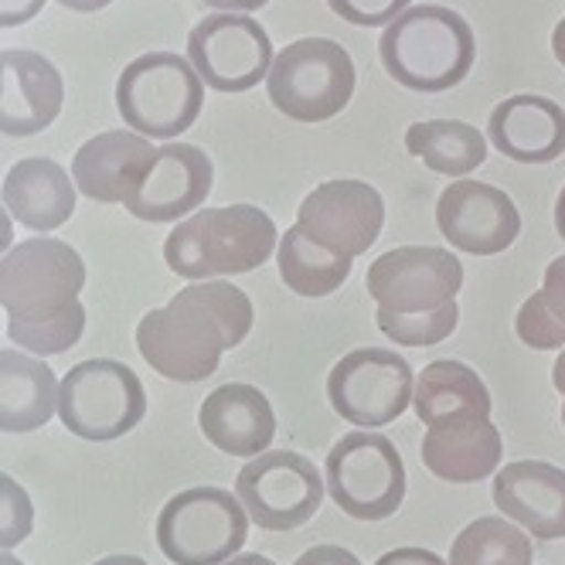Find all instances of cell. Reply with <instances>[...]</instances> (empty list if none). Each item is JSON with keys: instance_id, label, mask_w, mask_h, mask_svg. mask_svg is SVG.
<instances>
[{"instance_id": "83f0119b", "label": "cell", "mask_w": 565, "mask_h": 565, "mask_svg": "<svg viewBox=\"0 0 565 565\" xmlns=\"http://www.w3.org/2000/svg\"><path fill=\"white\" fill-rule=\"evenodd\" d=\"M535 548L529 532L511 518H477L454 539L450 565H532Z\"/></svg>"}, {"instance_id": "d4e9b609", "label": "cell", "mask_w": 565, "mask_h": 565, "mask_svg": "<svg viewBox=\"0 0 565 565\" xmlns=\"http://www.w3.org/2000/svg\"><path fill=\"white\" fill-rule=\"evenodd\" d=\"M413 409L429 426H447L460 419H491V392L480 375L460 361H433L416 379Z\"/></svg>"}, {"instance_id": "ffe728a7", "label": "cell", "mask_w": 565, "mask_h": 565, "mask_svg": "<svg viewBox=\"0 0 565 565\" xmlns=\"http://www.w3.org/2000/svg\"><path fill=\"white\" fill-rule=\"evenodd\" d=\"M198 426L212 447L228 457H263L276 439V413L269 398L242 382H228L201 402Z\"/></svg>"}, {"instance_id": "3957f363", "label": "cell", "mask_w": 565, "mask_h": 565, "mask_svg": "<svg viewBox=\"0 0 565 565\" xmlns=\"http://www.w3.org/2000/svg\"><path fill=\"white\" fill-rule=\"evenodd\" d=\"M205 106L198 68L174 52H147L134 58L116 83V109L127 127L147 140L181 137Z\"/></svg>"}, {"instance_id": "8fae6325", "label": "cell", "mask_w": 565, "mask_h": 565, "mask_svg": "<svg viewBox=\"0 0 565 565\" xmlns=\"http://www.w3.org/2000/svg\"><path fill=\"white\" fill-rule=\"evenodd\" d=\"M413 392L416 382L409 361L385 348H358L344 354L328 375V398L334 413L358 429L395 423L413 406Z\"/></svg>"}, {"instance_id": "e0dca14e", "label": "cell", "mask_w": 565, "mask_h": 565, "mask_svg": "<svg viewBox=\"0 0 565 565\" xmlns=\"http://www.w3.org/2000/svg\"><path fill=\"white\" fill-rule=\"evenodd\" d=\"M215 168L205 150L191 143L157 147V160L143 178L140 191L127 201V212L140 222H178L194 215L209 198Z\"/></svg>"}, {"instance_id": "8d00e7d4", "label": "cell", "mask_w": 565, "mask_h": 565, "mask_svg": "<svg viewBox=\"0 0 565 565\" xmlns=\"http://www.w3.org/2000/svg\"><path fill=\"white\" fill-rule=\"evenodd\" d=\"M45 8V0H0V24L18 28Z\"/></svg>"}, {"instance_id": "ba28073f", "label": "cell", "mask_w": 565, "mask_h": 565, "mask_svg": "<svg viewBox=\"0 0 565 565\" xmlns=\"http://www.w3.org/2000/svg\"><path fill=\"white\" fill-rule=\"evenodd\" d=\"M324 480L331 501L358 521L392 518L406 501V463L395 443L372 429L348 433L334 443Z\"/></svg>"}, {"instance_id": "d6986e66", "label": "cell", "mask_w": 565, "mask_h": 565, "mask_svg": "<svg viewBox=\"0 0 565 565\" xmlns=\"http://www.w3.org/2000/svg\"><path fill=\"white\" fill-rule=\"evenodd\" d=\"M494 504L524 532L565 539V470L545 460H518L494 473Z\"/></svg>"}, {"instance_id": "8992f818", "label": "cell", "mask_w": 565, "mask_h": 565, "mask_svg": "<svg viewBox=\"0 0 565 565\" xmlns=\"http://www.w3.org/2000/svg\"><path fill=\"white\" fill-rule=\"evenodd\" d=\"M249 511L222 488L174 494L157 514V545L174 565H225L246 545Z\"/></svg>"}, {"instance_id": "7c38bea8", "label": "cell", "mask_w": 565, "mask_h": 565, "mask_svg": "<svg viewBox=\"0 0 565 565\" xmlns=\"http://www.w3.org/2000/svg\"><path fill=\"white\" fill-rule=\"evenodd\" d=\"M273 42L253 14L215 11L188 34V62L215 93H249L269 78Z\"/></svg>"}, {"instance_id": "f35d334b", "label": "cell", "mask_w": 565, "mask_h": 565, "mask_svg": "<svg viewBox=\"0 0 565 565\" xmlns=\"http://www.w3.org/2000/svg\"><path fill=\"white\" fill-rule=\"evenodd\" d=\"M201 4H209L212 11H228V14H253L266 8L269 0H201Z\"/></svg>"}, {"instance_id": "f6af8a7d", "label": "cell", "mask_w": 565, "mask_h": 565, "mask_svg": "<svg viewBox=\"0 0 565 565\" xmlns=\"http://www.w3.org/2000/svg\"><path fill=\"white\" fill-rule=\"evenodd\" d=\"M11 212H4V218H0V242H4V249H14L11 238H14V228H11Z\"/></svg>"}, {"instance_id": "603a6c76", "label": "cell", "mask_w": 565, "mask_h": 565, "mask_svg": "<svg viewBox=\"0 0 565 565\" xmlns=\"http://www.w3.org/2000/svg\"><path fill=\"white\" fill-rule=\"evenodd\" d=\"M504 457L501 433L491 419H460L429 426L423 436V463L450 483H477L498 473Z\"/></svg>"}, {"instance_id": "30bf717a", "label": "cell", "mask_w": 565, "mask_h": 565, "mask_svg": "<svg viewBox=\"0 0 565 565\" xmlns=\"http://www.w3.org/2000/svg\"><path fill=\"white\" fill-rule=\"evenodd\" d=\"M235 494L256 529L294 532L303 529L317 508L324 504L328 480L303 454L266 450L238 470Z\"/></svg>"}, {"instance_id": "7a4b0ae2", "label": "cell", "mask_w": 565, "mask_h": 565, "mask_svg": "<svg viewBox=\"0 0 565 565\" xmlns=\"http://www.w3.org/2000/svg\"><path fill=\"white\" fill-rule=\"evenodd\" d=\"M276 256V225L256 205L201 209L178 222L164 242L171 273L188 282L238 276Z\"/></svg>"}, {"instance_id": "ac0fdd59", "label": "cell", "mask_w": 565, "mask_h": 565, "mask_svg": "<svg viewBox=\"0 0 565 565\" xmlns=\"http://www.w3.org/2000/svg\"><path fill=\"white\" fill-rule=\"evenodd\" d=\"M65 103L58 68L38 52L11 49L0 55V130L31 137L52 127Z\"/></svg>"}, {"instance_id": "60d3db41", "label": "cell", "mask_w": 565, "mask_h": 565, "mask_svg": "<svg viewBox=\"0 0 565 565\" xmlns=\"http://www.w3.org/2000/svg\"><path fill=\"white\" fill-rule=\"evenodd\" d=\"M552 52H555V58L565 65V18L555 24V34H552Z\"/></svg>"}, {"instance_id": "7402d4cb", "label": "cell", "mask_w": 565, "mask_h": 565, "mask_svg": "<svg viewBox=\"0 0 565 565\" xmlns=\"http://www.w3.org/2000/svg\"><path fill=\"white\" fill-rule=\"evenodd\" d=\"M75 181L58 160L28 157L4 174V209L31 232L62 228L75 212Z\"/></svg>"}, {"instance_id": "7bdbcfd3", "label": "cell", "mask_w": 565, "mask_h": 565, "mask_svg": "<svg viewBox=\"0 0 565 565\" xmlns=\"http://www.w3.org/2000/svg\"><path fill=\"white\" fill-rule=\"evenodd\" d=\"M225 565H276L273 558H266V555H235V558H228Z\"/></svg>"}, {"instance_id": "c3c4849f", "label": "cell", "mask_w": 565, "mask_h": 565, "mask_svg": "<svg viewBox=\"0 0 565 565\" xmlns=\"http://www.w3.org/2000/svg\"><path fill=\"white\" fill-rule=\"evenodd\" d=\"M562 426H565V402H562Z\"/></svg>"}, {"instance_id": "b9f144b4", "label": "cell", "mask_w": 565, "mask_h": 565, "mask_svg": "<svg viewBox=\"0 0 565 565\" xmlns=\"http://www.w3.org/2000/svg\"><path fill=\"white\" fill-rule=\"evenodd\" d=\"M93 565H147V562L140 555H106V558H99Z\"/></svg>"}, {"instance_id": "bcb514c9", "label": "cell", "mask_w": 565, "mask_h": 565, "mask_svg": "<svg viewBox=\"0 0 565 565\" xmlns=\"http://www.w3.org/2000/svg\"><path fill=\"white\" fill-rule=\"evenodd\" d=\"M552 382H555V388L565 395V351L558 354V361H555V369H552Z\"/></svg>"}, {"instance_id": "d590c367", "label": "cell", "mask_w": 565, "mask_h": 565, "mask_svg": "<svg viewBox=\"0 0 565 565\" xmlns=\"http://www.w3.org/2000/svg\"><path fill=\"white\" fill-rule=\"evenodd\" d=\"M294 565H361V562H358V555H351L341 545H313Z\"/></svg>"}, {"instance_id": "cb8c5ba5", "label": "cell", "mask_w": 565, "mask_h": 565, "mask_svg": "<svg viewBox=\"0 0 565 565\" xmlns=\"http://www.w3.org/2000/svg\"><path fill=\"white\" fill-rule=\"evenodd\" d=\"M58 379L55 372L18 348L0 354V429L34 433L58 413Z\"/></svg>"}, {"instance_id": "2e32d148", "label": "cell", "mask_w": 565, "mask_h": 565, "mask_svg": "<svg viewBox=\"0 0 565 565\" xmlns=\"http://www.w3.org/2000/svg\"><path fill=\"white\" fill-rule=\"evenodd\" d=\"M157 160V147L137 130H106L72 157V181L99 205H127Z\"/></svg>"}, {"instance_id": "ee69618b", "label": "cell", "mask_w": 565, "mask_h": 565, "mask_svg": "<svg viewBox=\"0 0 565 565\" xmlns=\"http://www.w3.org/2000/svg\"><path fill=\"white\" fill-rule=\"evenodd\" d=\"M555 228H558V235L565 242V188L558 191V201H555Z\"/></svg>"}, {"instance_id": "4fadbf2b", "label": "cell", "mask_w": 565, "mask_h": 565, "mask_svg": "<svg viewBox=\"0 0 565 565\" xmlns=\"http://www.w3.org/2000/svg\"><path fill=\"white\" fill-rule=\"evenodd\" d=\"M369 294L392 313H429L457 300L463 266L454 253L436 246H402L369 266Z\"/></svg>"}, {"instance_id": "44dd1931", "label": "cell", "mask_w": 565, "mask_h": 565, "mask_svg": "<svg viewBox=\"0 0 565 565\" xmlns=\"http://www.w3.org/2000/svg\"><path fill=\"white\" fill-rule=\"evenodd\" d=\"M488 140L518 164H548L565 153V109L539 93H521L494 106Z\"/></svg>"}, {"instance_id": "f1b7e54d", "label": "cell", "mask_w": 565, "mask_h": 565, "mask_svg": "<svg viewBox=\"0 0 565 565\" xmlns=\"http://www.w3.org/2000/svg\"><path fill=\"white\" fill-rule=\"evenodd\" d=\"M83 331H86V307L78 300L52 317H42V320H11L8 317V338L34 358H49V354H62V351L75 348Z\"/></svg>"}, {"instance_id": "6da1fadb", "label": "cell", "mask_w": 565, "mask_h": 565, "mask_svg": "<svg viewBox=\"0 0 565 565\" xmlns=\"http://www.w3.org/2000/svg\"><path fill=\"white\" fill-rule=\"evenodd\" d=\"M385 72L413 93H447L473 68V28L450 8L413 4L382 34Z\"/></svg>"}, {"instance_id": "5b68a950", "label": "cell", "mask_w": 565, "mask_h": 565, "mask_svg": "<svg viewBox=\"0 0 565 565\" xmlns=\"http://www.w3.org/2000/svg\"><path fill=\"white\" fill-rule=\"evenodd\" d=\"M354 62L331 38H303L276 52L266 89L269 103L297 124H324L354 96Z\"/></svg>"}, {"instance_id": "484cf974", "label": "cell", "mask_w": 565, "mask_h": 565, "mask_svg": "<svg viewBox=\"0 0 565 565\" xmlns=\"http://www.w3.org/2000/svg\"><path fill=\"white\" fill-rule=\"evenodd\" d=\"M406 150L433 174L467 178L488 157V137L463 119H419L406 130Z\"/></svg>"}, {"instance_id": "74e56055", "label": "cell", "mask_w": 565, "mask_h": 565, "mask_svg": "<svg viewBox=\"0 0 565 565\" xmlns=\"http://www.w3.org/2000/svg\"><path fill=\"white\" fill-rule=\"evenodd\" d=\"M375 565H450V562H443L429 548H392Z\"/></svg>"}, {"instance_id": "4316f807", "label": "cell", "mask_w": 565, "mask_h": 565, "mask_svg": "<svg viewBox=\"0 0 565 565\" xmlns=\"http://www.w3.org/2000/svg\"><path fill=\"white\" fill-rule=\"evenodd\" d=\"M276 263H279L282 282H287L297 297L317 300V297H328L341 287L354 259L320 246V242H313L300 225H294L279 238Z\"/></svg>"}, {"instance_id": "4dcf8cb0", "label": "cell", "mask_w": 565, "mask_h": 565, "mask_svg": "<svg viewBox=\"0 0 565 565\" xmlns=\"http://www.w3.org/2000/svg\"><path fill=\"white\" fill-rule=\"evenodd\" d=\"M188 287L194 290V297L205 300L212 307V313L222 320L228 351L249 338V331H253V303L238 287L222 282V279H201V282H188Z\"/></svg>"}, {"instance_id": "f546056e", "label": "cell", "mask_w": 565, "mask_h": 565, "mask_svg": "<svg viewBox=\"0 0 565 565\" xmlns=\"http://www.w3.org/2000/svg\"><path fill=\"white\" fill-rule=\"evenodd\" d=\"M379 320V331L385 338H392L395 344H406V348H429L447 341L457 331V320H460V307L457 300L429 310V313H392V310H375Z\"/></svg>"}, {"instance_id": "ab89813d", "label": "cell", "mask_w": 565, "mask_h": 565, "mask_svg": "<svg viewBox=\"0 0 565 565\" xmlns=\"http://www.w3.org/2000/svg\"><path fill=\"white\" fill-rule=\"evenodd\" d=\"M58 4L68 11H78V14H93V11H103L106 4H113V0H58Z\"/></svg>"}, {"instance_id": "836d02e7", "label": "cell", "mask_w": 565, "mask_h": 565, "mask_svg": "<svg viewBox=\"0 0 565 565\" xmlns=\"http://www.w3.org/2000/svg\"><path fill=\"white\" fill-rule=\"evenodd\" d=\"M331 11L358 28H388L402 11L413 8V0H328Z\"/></svg>"}, {"instance_id": "9c48e42d", "label": "cell", "mask_w": 565, "mask_h": 565, "mask_svg": "<svg viewBox=\"0 0 565 565\" xmlns=\"http://www.w3.org/2000/svg\"><path fill=\"white\" fill-rule=\"evenodd\" d=\"M86 287V263L68 242L38 235L4 253L0 303L11 320H42L72 307Z\"/></svg>"}, {"instance_id": "9a60e30c", "label": "cell", "mask_w": 565, "mask_h": 565, "mask_svg": "<svg viewBox=\"0 0 565 565\" xmlns=\"http://www.w3.org/2000/svg\"><path fill=\"white\" fill-rule=\"evenodd\" d=\"M436 225L454 249L467 256H498L521 232L514 201L473 178H457L436 201Z\"/></svg>"}, {"instance_id": "277c9868", "label": "cell", "mask_w": 565, "mask_h": 565, "mask_svg": "<svg viewBox=\"0 0 565 565\" xmlns=\"http://www.w3.org/2000/svg\"><path fill=\"white\" fill-rule=\"evenodd\" d=\"M137 348L157 375L191 385L218 372L228 341L212 307L194 297L191 287H184L171 297L168 307H157L140 320Z\"/></svg>"}, {"instance_id": "e575fe53", "label": "cell", "mask_w": 565, "mask_h": 565, "mask_svg": "<svg viewBox=\"0 0 565 565\" xmlns=\"http://www.w3.org/2000/svg\"><path fill=\"white\" fill-rule=\"evenodd\" d=\"M542 294L548 300V310L565 324V256L552 259L542 279Z\"/></svg>"}, {"instance_id": "52a82bcc", "label": "cell", "mask_w": 565, "mask_h": 565, "mask_svg": "<svg viewBox=\"0 0 565 565\" xmlns=\"http://www.w3.org/2000/svg\"><path fill=\"white\" fill-rule=\"evenodd\" d=\"M147 416V392L134 369L109 358H93L68 369L58 385L62 426L89 443L127 436Z\"/></svg>"}, {"instance_id": "5bb4252c", "label": "cell", "mask_w": 565, "mask_h": 565, "mask_svg": "<svg viewBox=\"0 0 565 565\" xmlns=\"http://www.w3.org/2000/svg\"><path fill=\"white\" fill-rule=\"evenodd\" d=\"M297 225L320 246L354 259L375 246L385 225V201L365 181H324L300 201Z\"/></svg>"}, {"instance_id": "d6a6232c", "label": "cell", "mask_w": 565, "mask_h": 565, "mask_svg": "<svg viewBox=\"0 0 565 565\" xmlns=\"http://www.w3.org/2000/svg\"><path fill=\"white\" fill-rule=\"evenodd\" d=\"M0 514H4V521H0V545H4V552H11L34 532V504L14 477L0 480Z\"/></svg>"}, {"instance_id": "1f68e13d", "label": "cell", "mask_w": 565, "mask_h": 565, "mask_svg": "<svg viewBox=\"0 0 565 565\" xmlns=\"http://www.w3.org/2000/svg\"><path fill=\"white\" fill-rule=\"evenodd\" d=\"M514 331L521 338V344H529L535 351H555L565 348V324L548 310L545 294H532L529 300L521 303L518 320H514Z\"/></svg>"}, {"instance_id": "7dc6e473", "label": "cell", "mask_w": 565, "mask_h": 565, "mask_svg": "<svg viewBox=\"0 0 565 565\" xmlns=\"http://www.w3.org/2000/svg\"><path fill=\"white\" fill-rule=\"evenodd\" d=\"M0 565H24L18 555H11V552H4V558H0Z\"/></svg>"}]
</instances>
